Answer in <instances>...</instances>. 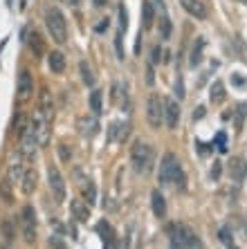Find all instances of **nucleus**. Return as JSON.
Here are the masks:
<instances>
[{"mask_svg":"<svg viewBox=\"0 0 247 249\" xmlns=\"http://www.w3.org/2000/svg\"><path fill=\"white\" fill-rule=\"evenodd\" d=\"M162 184H178L184 189V171H182V164L180 160L173 153H167L162 157V164H160V173H157Z\"/></svg>","mask_w":247,"mask_h":249,"instance_id":"f257e3e1","label":"nucleus"},{"mask_svg":"<svg viewBox=\"0 0 247 249\" xmlns=\"http://www.w3.org/2000/svg\"><path fill=\"white\" fill-rule=\"evenodd\" d=\"M169 238H171L173 249H202L200 238L189 225H171L169 227Z\"/></svg>","mask_w":247,"mask_h":249,"instance_id":"f03ea898","label":"nucleus"},{"mask_svg":"<svg viewBox=\"0 0 247 249\" xmlns=\"http://www.w3.org/2000/svg\"><path fill=\"white\" fill-rule=\"evenodd\" d=\"M131 164L133 168L137 171V173H149L153 164H155V151H153V146L137 139L131 148Z\"/></svg>","mask_w":247,"mask_h":249,"instance_id":"7ed1b4c3","label":"nucleus"},{"mask_svg":"<svg viewBox=\"0 0 247 249\" xmlns=\"http://www.w3.org/2000/svg\"><path fill=\"white\" fill-rule=\"evenodd\" d=\"M45 27L58 45H63L68 41V23H65V16L61 14L58 7H50L45 12Z\"/></svg>","mask_w":247,"mask_h":249,"instance_id":"20e7f679","label":"nucleus"},{"mask_svg":"<svg viewBox=\"0 0 247 249\" xmlns=\"http://www.w3.org/2000/svg\"><path fill=\"white\" fill-rule=\"evenodd\" d=\"M20 229H23V238L27 245L36 243V211L34 207H23L20 211Z\"/></svg>","mask_w":247,"mask_h":249,"instance_id":"39448f33","label":"nucleus"},{"mask_svg":"<svg viewBox=\"0 0 247 249\" xmlns=\"http://www.w3.org/2000/svg\"><path fill=\"white\" fill-rule=\"evenodd\" d=\"M146 119H149L151 128H160L162 122H164V101H162L157 94H151L149 104H146Z\"/></svg>","mask_w":247,"mask_h":249,"instance_id":"423d86ee","label":"nucleus"},{"mask_svg":"<svg viewBox=\"0 0 247 249\" xmlns=\"http://www.w3.org/2000/svg\"><path fill=\"white\" fill-rule=\"evenodd\" d=\"M47 182H50V189H52V193H54V200H57V202H63L65 200V182L57 166L47 168Z\"/></svg>","mask_w":247,"mask_h":249,"instance_id":"0eeeda50","label":"nucleus"},{"mask_svg":"<svg viewBox=\"0 0 247 249\" xmlns=\"http://www.w3.org/2000/svg\"><path fill=\"white\" fill-rule=\"evenodd\" d=\"M36 115L43 119V122H52V117H54V99L52 94H50V90L47 88H43L38 94V110H36Z\"/></svg>","mask_w":247,"mask_h":249,"instance_id":"6e6552de","label":"nucleus"},{"mask_svg":"<svg viewBox=\"0 0 247 249\" xmlns=\"http://www.w3.org/2000/svg\"><path fill=\"white\" fill-rule=\"evenodd\" d=\"M36 146H38V139H36V133H34V126L29 124L27 130L20 135V151H23V157H32L36 153Z\"/></svg>","mask_w":247,"mask_h":249,"instance_id":"1a4fd4ad","label":"nucleus"},{"mask_svg":"<svg viewBox=\"0 0 247 249\" xmlns=\"http://www.w3.org/2000/svg\"><path fill=\"white\" fill-rule=\"evenodd\" d=\"M164 101V124H167L169 128H175L180 122V106L175 99H162Z\"/></svg>","mask_w":247,"mask_h":249,"instance_id":"9d476101","label":"nucleus"},{"mask_svg":"<svg viewBox=\"0 0 247 249\" xmlns=\"http://www.w3.org/2000/svg\"><path fill=\"white\" fill-rule=\"evenodd\" d=\"M76 128H79L81 137L92 139V137H95V135L99 133V122H97V119H95V117L86 115V117H79V119H76Z\"/></svg>","mask_w":247,"mask_h":249,"instance_id":"9b49d317","label":"nucleus"},{"mask_svg":"<svg viewBox=\"0 0 247 249\" xmlns=\"http://www.w3.org/2000/svg\"><path fill=\"white\" fill-rule=\"evenodd\" d=\"M70 215L76 222H88L90 220V204L86 200H72L70 202Z\"/></svg>","mask_w":247,"mask_h":249,"instance_id":"f8f14e48","label":"nucleus"},{"mask_svg":"<svg viewBox=\"0 0 247 249\" xmlns=\"http://www.w3.org/2000/svg\"><path fill=\"white\" fill-rule=\"evenodd\" d=\"M32 92H34V81H32V74H29L27 70H23V72H20V76H18V99H20V101H27V99L32 97Z\"/></svg>","mask_w":247,"mask_h":249,"instance_id":"ddd939ff","label":"nucleus"},{"mask_svg":"<svg viewBox=\"0 0 247 249\" xmlns=\"http://www.w3.org/2000/svg\"><path fill=\"white\" fill-rule=\"evenodd\" d=\"M180 5H182V9L189 16L198 18V20H205L207 18V7H205V2H200V0H180Z\"/></svg>","mask_w":247,"mask_h":249,"instance_id":"4468645a","label":"nucleus"},{"mask_svg":"<svg viewBox=\"0 0 247 249\" xmlns=\"http://www.w3.org/2000/svg\"><path fill=\"white\" fill-rule=\"evenodd\" d=\"M97 231L101 233V240H104V249H119V245H117V236L115 231H113V227L108 225V222H99L97 225Z\"/></svg>","mask_w":247,"mask_h":249,"instance_id":"2eb2a0df","label":"nucleus"},{"mask_svg":"<svg viewBox=\"0 0 247 249\" xmlns=\"http://www.w3.org/2000/svg\"><path fill=\"white\" fill-rule=\"evenodd\" d=\"M36 184H38V175H36L34 168L25 171L23 180H20V186H23V193H25V196H32V193L36 191Z\"/></svg>","mask_w":247,"mask_h":249,"instance_id":"dca6fc26","label":"nucleus"},{"mask_svg":"<svg viewBox=\"0 0 247 249\" xmlns=\"http://www.w3.org/2000/svg\"><path fill=\"white\" fill-rule=\"evenodd\" d=\"M151 204H153V213L157 215V218H164L167 215V202H164V196H162V191H153L151 193Z\"/></svg>","mask_w":247,"mask_h":249,"instance_id":"f3484780","label":"nucleus"},{"mask_svg":"<svg viewBox=\"0 0 247 249\" xmlns=\"http://www.w3.org/2000/svg\"><path fill=\"white\" fill-rule=\"evenodd\" d=\"M153 20H155V9H153V2L151 0H144L142 2V27L151 29L153 27Z\"/></svg>","mask_w":247,"mask_h":249,"instance_id":"a211bd4d","label":"nucleus"},{"mask_svg":"<svg viewBox=\"0 0 247 249\" xmlns=\"http://www.w3.org/2000/svg\"><path fill=\"white\" fill-rule=\"evenodd\" d=\"M81 191H83V200L92 207L95 200H97V186H95V182L88 180V178H81Z\"/></svg>","mask_w":247,"mask_h":249,"instance_id":"6ab92c4d","label":"nucleus"},{"mask_svg":"<svg viewBox=\"0 0 247 249\" xmlns=\"http://www.w3.org/2000/svg\"><path fill=\"white\" fill-rule=\"evenodd\" d=\"M47 65H50V70H52L54 74H61L65 70V56L61 52H52L47 56Z\"/></svg>","mask_w":247,"mask_h":249,"instance_id":"aec40b11","label":"nucleus"},{"mask_svg":"<svg viewBox=\"0 0 247 249\" xmlns=\"http://www.w3.org/2000/svg\"><path fill=\"white\" fill-rule=\"evenodd\" d=\"M27 45L29 50L36 54V58L40 56V54L45 52V43H43V38H40L38 32H29V38H27Z\"/></svg>","mask_w":247,"mask_h":249,"instance_id":"412c9836","label":"nucleus"},{"mask_svg":"<svg viewBox=\"0 0 247 249\" xmlns=\"http://www.w3.org/2000/svg\"><path fill=\"white\" fill-rule=\"evenodd\" d=\"M104 108V92L101 90H92L90 92V110L92 115H99Z\"/></svg>","mask_w":247,"mask_h":249,"instance_id":"4be33fe9","label":"nucleus"},{"mask_svg":"<svg viewBox=\"0 0 247 249\" xmlns=\"http://www.w3.org/2000/svg\"><path fill=\"white\" fill-rule=\"evenodd\" d=\"M229 173H231V178H236V180H243L247 175V164L243 162V160H234V162L229 164Z\"/></svg>","mask_w":247,"mask_h":249,"instance_id":"5701e85b","label":"nucleus"},{"mask_svg":"<svg viewBox=\"0 0 247 249\" xmlns=\"http://www.w3.org/2000/svg\"><path fill=\"white\" fill-rule=\"evenodd\" d=\"M23 175H25L23 164H20V162H12V164H9V182H12V184H18V182L23 180Z\"/></svg>","mask_w":247,"mask_h":249,"instance_id":"b1692460","label":"nucleus"},{"mask_svg":"<svg viewBox=\"0 0 247 249\" xmlns=\"http://www.w3.org/2000/svg\"><path fill=\"white\" fill-rule=\"evenodd\" d=\"M209 99H211L213 104H223V101H225V86H223V81H216V83L211 86Z\"/></svg>","mask_w":247,"mask_h":249,"instance_id":"393cba45","label":"nucleus"},{"mask_svg":"<svg viewBox=\"0 0 247 249\" xmlns=\"http://www.w3.org/2000/svg\"><path fill=\"white\" fill-rule=\"evenodd\" d=\"M79 70H81V79H83V83H86L88 88L95 86V72H92V68L86 63V61H81L79 63Z\"/></svg>","mask_w":247,"mask_h":249,"instance_id":"a878e982","label":"nucleus"},{"mask_svg":"<svg viewBox=\"0 0 247 249\" xmlns=\"http://www.w3.org/2000/svg\"><path fill=\"white\" fill-rule=\"evenodd\" d=\"M202 47H205V38L200 36V38H198V43L193 45V52H191V61H189L191 68H195V65L202 61Z\"/></svg>","mask_w":247,"mask_h":249,"instance_id":"bb28decb","label":"nucleus"},{"mask_svg":"<svg viewBox=\"0 0 247 249\" xmlns=\"http://www.w3.org/2000/svg\"><path fill=\"white\" fill-rule=\"evenodd\" d=\"M0 197H2L7 204L14 202V191H12V182L9 180H0Z\"/></svg>","mask_w":247,"mask_h":249,"instance_id":"cd10ccee","label":"nucleus"},{"mask_svg":"<svg viewBox=\"0 0 247 249\" xmlns=\"http://www.w3.org/2000/svg\"><path fill=\"white\" fill-rule=\"evenodd\" d=\"M0 233H2V238H5L7 243H12L14 236H16V231H14V225L12 220H2L0 222Z\"/></svg>","mask_w":247,"mask_h":249,"instance_id":"c85d7f7f","label":"nucleus"},{"mask_svg":"<svg viewBox=\"0 0 247 249\" xmlns=\"http://www.w3.org/2000/svg\"><path fill=\"white\" fill-rule=\"evenodd\" d=\"M27 126H29V122H27V117L23 115V112H20V115L16 117V128H14V130H16V135L18 137H20V135L25 133V130H27Z\"/></svg>","mask_w":247,"mask_h":249,"instance_id":"c756f323","label":"nucleus"},{"mask_svg":"<svg viewBox=\"0 0 247 249\" xmlns=\"http://www.w3.org/2000/svg\"><path fill=\"white\" fill-rule=\"evenodd\" d=\"M58 157H61L63 162H70V160H72V146H68V144L58 146Z\"/></svg>","mask_w":247,"mask_h":249,"instance_id":"7c9ffc66","label":"nucleus"},{"mask_svg":"<svg viewBox=\"0 0 247 249\" xmlns=\"http://www.w3.org/2000/svg\"><path fill=\"white\" fill-rule=\"evenodd\" d=\"M160 36L167 41L169 36H171V20L169 18H162V25H160Z\"/></svg>","mask_w":247,"mask_h":249,"instance_id":"2f4dec72","label":"nucleus"},{"mask_svg":"<svg viewBox=\"0 0 247 249\" xmlns=\"http://www.w3.org/2000/svg\"><path fill=\"white\" fill-rule=\"evenodd\" d=\"M50 247H52V249H68V245H65V243H63V238H61V236L57 233V236L50 238Z\"/></svg>","mask_w":247,"mask_h":249,"instance_id":"473e14b6","label":"nucleus"},{"mask_svg":"<svg viewBox=\"0 0 247 249\" xmlns=\"http://www.w3.org/2000/svg\"><path fill=\"white\" fill-rule=\"evenodd\" d=\"M216 144H218V148L220 151H227V135L225 133H218V137H216Z\"/></svg>","mask_w":247,"mask_h":249,"instance_id":"72a5a7b5","label":"nucleus"},{"mask_svg":"<svg viewBox=\"0 0 247 249\" xmlns=\"http://www.w3.org/2000/svg\"><path fill=\"white\" fill-rule=\"evenodd\" d=\"M119 25H121V32H124V29L128 27V14H126V9H124V7H119Z\"/></svg>","mask_w":247,"mask_h":249,"instance_id":"f704fd0d","label":"nucleus"},{"mask_svg":"<svg viewBox=\"0 0 247 249\" xmlns=\"http://www.w3.org/2000/svg\"><path fill=\"white\" fill-rule=\"evenodd\" d=\"M115 47H117V56H119V61H121V58H124V50H121V32L115 38Z\"/></svg>","mask_w":247,"mask_h":249,"instance_id":"c9c22d12","label":"nucleus"},{"mask_svg":"<svg viewBox=\"0 0 247 249\" xmlns=\"http://www.w3.org/2000/svg\"><path fill=\"white\" fill-rule=\"evenodd\" d=\"M220 171H223V168H220V162H216V166L211 168V178H213V180H218V178H220Z\"/></svg>","mask_w":247,"mask_h":249,"instance_id":"e433bc0d","label":"nucleus"},{"mask_svg":"<svg viewBox=\"0 0 247 249\" xmlns=\"http://www.w3.org/2000/svg\"><path fill=\"white\" fill-rule=\"evenodd\" d=\"M153 81H155V76H153V68L149 65V70H146V83H149V86H153Z\"/></svg>","mask_w":247,"mask_h":249,"instance_id":"4c0bfd02","label":"nucleus"},{"mask_svg":"<svg viewBox=\"0 0 247 249\" xmlns=\"http://www.w3.org/2000/svg\"><path fill=\"white\" fill-rule=\"evenodd\" d=\"M175 94H178L180 99L184 97V86H182V79H178V86H175Z\"/></svg>","mask_w":247,"mask_h":249,"instance_id":"58836bf2","label":"nucleus"},{"mask_svg":"<svg viewBox=\"0 0 247 249\" xmlns=\"http://www.w3.org/2000/svg\"><path fill=\"white\" fill-rule=\"evenodd\" d=\"M160 45H155L153 47V63H160Z\"/></svg>","mask_w":247,"mask_h":249,"instance_id":"ea45409f","label":"nucleus"},{"mask_svg":"<svg viewBox=\"0 0 247 249\" xmlns=\"http://www.w3.org/2000/svg\"><path fill=\"white\" fill-rule=\"evenodd\" d=\"M202 117H205V108H195V112H193V119H202Z\"/></svg>","mask_w":247,"mask_h":249,"instance_id":"a19ab883","label":"nucleus"},{"mask_svg":"<svg viewBox=\"0 0 247 249\" xmlns=\"http://www.w3.org/2000/svg\"><path fill=\"white\" fill-rule=\"evenodd\" d=\"M92 2H95V5H97V7H104L106 2H108V0H92Z\"/></svg>","mask_w":247,"mask_h":249,"instance_id":"79ce46f5","label":"nucleus"},{"mask_svg":"<svg viewBox=\"0 0 247 249\" xmlns=\"http://www.w3.org/2000/svg\"><path fill=\"white\" fill-rule=\"evenodd\" d=\"M157 5H160L162 9H164V0H157Z\"/></svg>","mask_w":247,"mask_h":249,"instance_id":"37998d69","label":"nucleus"},{"mask_svg":"<svg viewBox=\"0 0 247 249\" xmlns=\"http://www.w3.org/2000/svg\"><path fill=\"white\" fill-rule=\"evenodd\" d=\"M238 2H243V5H247V0H238Z\"/></svg>","mask_w":247,"mask_h":249,"instance_id":"c03bdc74","label":"nucleus"}]
</instances>
